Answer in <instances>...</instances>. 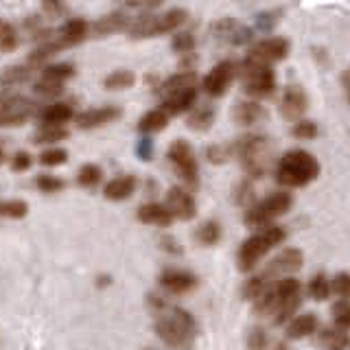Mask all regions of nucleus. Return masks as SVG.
I'll return each mask as SVG.
<instances>
[{
    "label": "nucleus",
    "instance_id": "9",
    "mask_svg": "<svg viewBox=\"0 0 350 350\" xmlns=\"http://www.w3.org/2000/svg\"><path fill=\"white\" fill-rule=\"evenodd\" d=\"M167 160L173 167L175 175L186 184V189H197L200 186V162H197L191 142H186L182 138L173 140L167 151Z\"/></svg>",
    "mask_w": 350,
    "mask_h": 350
},
{
    "label": "nucleus",
    "instance_id": "36",
    "mask_svg": "<svg viewBox=\"0 0 350 350\" xmlns=\"http://www.w3.org/2000/svg\"><path fill=\"white\" fill-rule=\"evenodd\" d=\"M280 9H267V11H260V14L254 16V31L260 33H271L276 29V25L280 22Z\"/></svg>",
    "mask_w": 350,
    "mask_h": 350
},
{
    "label": "nucleus",
    "instance_id": "37",
    "mask_svg": "<svg viewBox=\"0 0 350 350\" xmlns=\"http://www.w3.org/2000/svg\"><path fill=\"white\" fill-rule=\"evenodd\" d=\"M75 75V66L72 64H49V66H44L42 68V77H49V79H55V81H59V83H66L70 79V77Z\"/></svg>",
    "mask_w": 350,
    "mask_h": 350
},
{
    "label": "nucleus",
    "instance_id": "3",
    "mask_svg": "<svg viewBox=\"0 0 350 350\" xmlns=\"http://www.w3.org/2000/svg\"><path fill=\"white\" fill-rule=\"evenodd\" d=\"M200 79L197 72H175L169 79L160 83V107L169 116H180L191 112L197 105V94H200Z\"/></svg>",
    "mask_w": 350,
    "mask_h": 350
},
{
    "label": "nucleus",
    "instance_id": "19",
    "mask_svg": "<svg viewBox=\"0 0 350 350\" xmlns=\"http://www.w3.org/2000/svg\"><path fill=\"white\" fill-rule=\"evenodd\" d=\"M116 118H120V107L98 105L92 109H85L79 116H75V123L79 129H96V127H105L109 123H114Z\"/></svg>",
    "mask_w": 350,
    "mask_h": 350
},
{
    "label": "nucleus",
    "instance_id": "56",
    "mask_svg": "<svg viewBox=\"0 0 350 350\" xmlns=\"http://www.w3.org/2000/svg\"><path fill=\"white\" fill-rule=\"evenodd\" d=\"M142 350H153V348H142Z\"/></svg>",
    "mask_w": 350,
    "mask_h": 350
},
{
    "label": "nucleus",
    "instance_id": "48",
    "mask_svg": "<svg viewBox=\"0 0 350 350\" xmlns=\"http://www.w3.org/2000/svg\"><path fill=\"white\" fill-rule=\"evenodd\" d=\"M269 346V337H267V331L265 328H252L250 335H247V348L250 350H267Z\"/></svg>",
    "mask_w": 350,
    "mask_h": 350
},
{
    "label": "nucleus",
    "instance_id": "4",
    "mask_svg": "<svg viewBox=\"0 0 350 350\" xmlns=\"http://www.w3.org/2000/svg\"><path fill=\"white\" fill-rule=\"evenodd\" d=\"M276 182L284 189H302L317 180L320 175V162L313 153L304 149L284 151L276 162Z\"/></svg>",
    "mask_w": 350,
    "mask_h": 350
},
{
    "label": "nucleus",
    "instance_id": "51",
    "mask_svg": "<svg viewBox=\"0 0 350 350\" xmlns=\"http://www.w3.org/2000/svg\"><path fill=\"white\" fill-rule=\"evenodd\" d=\"M162 247L167 250V252H171V254H182V247L178 245V241H175L173 237H162Z\"/></svg>",
    "mask_w": 350,
    "mask_h": 350
},
{
    "label": "nucleus",
    "instance_id": "12",
    "mask_svg": "<svg viewBox=\"0 0 350 350\" xmlns=\"http://www.w3.org/2000/svg\"><path fill=\"white\" fill-rule=\"evenodd\" d=\"M234 77H237V64L232 59H221L219 64H215L202 79V90L211 98H219L228 92V88L232 85Z\"/></svg>",
    "mask_w": 350,
    "mask_h": 350
},
{
    "label": "nucleus",
    "instance_id": "28",
    "mask_svg": "<svg viewBox=\"0 0 350 350\" xmlns=\"http://www.w3.org/2000/svg\"><path fill=\"white\" fill-rule=\"evenodd\" d=\"M68 134H70L68 127H64V125H40L36 134H33V142H36V145H55L57 147V142L66 140Z\"/></svg>",
    "mask_w": 350,
    "mask_h": 350
},
{
    "label": "nucleus",
    "instance_id": "31",
    "mask_svg": "<svg viewBox=\"0 0 350 350\" xmlns=\"http://www.w3.org/2000/svg\"><path fill=\"white\" fill-rule=\"evenodd\" d=\"M306 293L311 295L315 302H324L328 295H331V278L326 273H315V276L306 284Z\"/></svg>",
    "mask_w": 350,
    "mask_h": 350
},
{
    "label": "nucleus",
    "instance_id": "14",
    "mask_svg": "<svg viewBox=\"0 0 350 350\" xmlns=\"http://www.w3.org/2000/svg\"><path fill=\"white\" fill-rule=\"evenodd\" d=\"M289 49H291V44H289V40H284V38H278V36L262 38L256 44H252L245 57L271 66V64H278L282 59H287Z\"/></svg>",
    "mask_w": 350,
    "mask_h": 350
},
{
    "label": "nucleus",
    "instance_id": "42",
    "mask_svg": "<svg viewBox=\"0 0 350 350\" xmlns=\"http://www.w3.org/2000/svg\"><path fill=\"white\" fill-rule=\"evenodd\" d=\"M291 134L298 140H313V138H317V134H320V129H317V123H313V120L302 118L298 123H293Z\"/></svg>",
    "mask_w": 350,
    "mask_h": 350
},
{
    "label": "nucleus",
    "instance_id": "24",
    "mask_svg": "<svg viewBox=\"0 0 350 350\" xmlns=\"http://www.w3.org/2000/svg\"><path fill=\"white\" fill-rule=\"evenodd\" d=\"M72 118H75V109L66 101H55L40 112L42 125H64L66 127Z\"/></svg>",
    "mask_w": 350,
    "mask_h": 350
},
{
    "label": "nucleus",
    "instance_id": "27",
    "mask_svg": "<svg viewBox=\"0 0 350 350\" xmlns=\"http://www.w3.org/2000/svg\"><path fill=\"white\" fill-rule=\"evenodd\" d=\"M33 68L31 66H9L3 72H0V90H11V88H18L25 81L31 79Z\"/></svg>",
    "mask_w": 350,
    "mask_h": 350
},
{
    "label": "nucleus",
    "instance_id": "45",
    "mask_svg": "<svg viewBox=\"0 0 350 350\" xmlns=\"http://www.w3.org/2000/svg\"><path fill=\"white\" fill-rule=\"evenodd\" d=\"M62 90H64V83L49 79V77L40 75V79L36 81V92L40 96H57V94H62Z\"/></svg>",
    "mask_w": 350,
    "mask_h": 350
},
{
    "label": "nucleus",
    "instance_id": "17",
    "mask_svg": "<svg viewBox=\"0 0 350 350\" xmlns=\"http://www.w3.org/2000/svg\"><path fill=\"white\" fill-rule=\"evenodd\" d=\"M232 118H234V123L241 125V127H258L269 118V112L260 101L245 98V101H237L234 103Z\"/></svg>",
    "mask_w": 350,
    "mask_h": 350
},
{
    "label": "nucleus",
    "instance_id": "11",
    "mask_svg": "<svg viewBox=\"0 0 350 350\" xmlns=\"http://www.w3.org/2000/svg\"><path fill=\"white\" fill-rule=\"evenodd\" d=\"M302 265H304L302 250H298V247H284L282 252H278V254L269 260V265L265 267V271H262L260 276L265 278L267 282H273V280L293 276L295 271L302 269Z\"/></svg>",
    "mask_w": 350,
    "mask_h": 350
},
{
    "label": "nucleus",
    "instance_id": "35",
    "mask_svg": "<svg viewBox=\"0 0 350 350\" xmlns=\"http://www.w3.org/2000/svg\"><path fill=\"white\" fill-rule=\"evenodd\" d=\"M331 317H333V326L337 331H350V300H337L331 306Z\"/></svg>",
    "mask_w": 350,
    "mask_h": 350
},
{
    "label": "nucleus",
    "instance_id": "7",
    "mask_svg": "<svg viewBox=\"0 0 350 350\" xmlns=\"http://www.w3.org/2000/svg\"><path fill=\"white\" fill-rule=\"evenodd\" d=\"M291 206H293V195L289 191H273L247 208L243 221L252 230L267 228L276 224L282 215H287L291 211Z\"/></svg>",
    "mask_w": 350,
    "mask_h": 350
},
{
    "label": "nucleus",
    "instance_id": "39",
    "mask_svg": "<svg viewBox=\"0 0 350 350\" xmlns=\"http://www.w3.org/2000/svg\"><path fill=\"white\" fill-rule=\"evenodd\" d=\"M195 36L191 31H182V33H175L173 36V42H171V46H173V51L178 53V55H193V51H195Z\"/></svg>",
    "mask_w": 350,
    "mask_h": 350
},
{
    "label": "nucleus",
    "instance_id": "10",
    "mask_svg": "<svg viewBox=\"0 0 350 350\" xmlns=\"http://www.w3.org/2000/svg\"><path fill=\"white\" fill-rule=\"evenodd\" d=\"M36 112V103L22 94L0 96V127H18Z\"/></svg>",
    "mask_w": 350,
    "mask_h": 350
},
{
    "label": "nucleus",
    "instance_id": "18",
    "mask_svg": "<svg viewBox=\"0 0 350 350\" xmlns=\"http://www.w3.org/2000/svg\"><path fill=\"white\" fill-rule=\"evenodd\" d=\"M160 287L169 293L175 295H182V293H189L197 287V276L193 271H186V269H178V267H169L160 273Z\"/></svg>",
    "mask_w": 350,
    "mask_h": 350
},
{
    "label": "nucleus",
    "instance_id": "16",
    "mask_svg": "<svg viewBox=\"0 0 350 350\" xmlns=\"http://www.w3.org/2000/svg\"><path fill=\"white\" fill-rule=\"evenodd\" d=\"M278 107H280L282 118L291 120V123H298V120H302L306 109H309V96L302 90V85L291 83L282 90Z\"/></svg>",
    "mask_w": 350,
    "mask_h": 350
},
{
    "label": "nucleus",
    "instance_id": "13",
    "mask_svg": "<svg viewBox=\"0 0 350 350\" xmlns=\"http://www.w3.org/2000/svg\"><path fill=\"white\" fill-rule=\"evenodd\" d=\"M211 33L215 40L230 44V46H245V44L254 40V29H250L247 25H243V22H239L234 18H221L213 22Z\"/></svg>",
    "mask_w": 350,
    "mask_h": 350
},
{
    "label": "nucleus",
    "instance_id": "33",
    "mask_svg": "<svg viewBox=\"0 0 350 350\" xmlns=\"http://www.w3.org/2000/svg\"><path fill=\"white\" fill-rule=\"evenodd\" d=\"M317 339H320V344H324L326 348H337V350H344L350 344V335L344 331H337L335 326L322 328V331L317 333Z\"/></svg>",
    "mask_w": 350,
    "mask_h": 350
},
{
    "label": "nucleus",
    "instance_id": "43",
    "mask_svg": "<svg viewBox=\"0 0 350 350\" xmlns=\"http://www.w3.org/2000/svg\"><path fill=\"white\" fill-rule=\"evenodd\" d=\"M36 186H38V189H40L42 193L53 195V193H59V191L64 189V180H62V178H57V175L42 173V175H38Z\"/></svg>",
    "mask_w": 350,
    "mask_h": 350
},
{
    "label": "nucleus",
    "instance_id": "53",
    "mask_svg": "<svg viewBox=\"0 0 350 350\" xmlns=\"http://www.w3.org/2000/svg\"><path fill=\"white\" fill-rule=\"evenodd\" d=\"M5 158H7V153H5V149H3V147H0V164L5 162Z\"/></svg>",
    "mask_w": 350,
    "mask_h": 350
},
{
    "label": "nucleus",
    "instance_id": "21",
    "mask_svg": "<svg viewBox=\"0 0 350 350\" xmlns=\"http://www.w3.org/2000/svg\"><path fill=\"white\" fill-rule=\"evenodd\" d=\"M317 328H320V317H317V313H313V311L300 313L284 326V337L291 339V342H298V339H304V337L317 333Z\"/></svg>",
    "mask_w": 350,
    "mask_h": 350
},
{
    "label": "nucleus",
    "instance_id": "20",
    "mask_svg": "<svg viewBox=\"0 0 350 350\" xmlns=\"http://www.w3.org/2000/svg\"><path fill=\"white\" fill-rule=\"evenodd\" d=\"M136 186H138L136 175H129V173L116 175V178H112L103 186V197L109 202H125L136 193Z\"/></svg>",
    "mask_w": 350,
    "mask_h": 350
},
{
    "label": "nucleus",
    "instance_id": "46",
    "mask_svg": "<svg viewBox=\"0 0 350 350\" xmlns=\"http://www.w3.org/2000/svg\"><path fill=\"white\" fill-rule=\"evenodd\" d=\"M206 158L211 164H226L232 158V147L230 145H211L206 149Z\"/></svg>",
    "mask_w": 350,
    "mask_h": 350
},
{
    "label": "nucleus",
    "instance_id": "32",
    "mask_svg": "<svg viewBox=\"0 0 350 350\" xmlns=\"http://www.w3.org/2000/svg\"><path fill=\"white\" fill-rule=\"evenodd\" d=\"M134 83H136V75L127 68H118L114 72H109L103 81L107 90H127V88H131Z\"/></svg>",
    "mask_w": 350,
    "mask_h": 350
},
{
    "label": "nucleus",
    "instance_id": "25",
    "mask_svg": "<svg viewBox=\"0 0 350 350\" xmlns=\"http://www.w3.org/2000/svg\"><path fill=\"white\" fill-rule=\"evenodd\" d=\"M169 114L164 112L162 107H153L149 109V112H145L140 116L138 120V131L145 136H151V134H158V131H162L164 127L169 125Z\"/></svg>",
    "mask_w": 350,
    "mask_h": 350
},
{
    "label": "nucleus",
    "instance_id": "55",
    "mask_svg": "<svg viewBox=\"0 0 350 350\" xmlns=\"http://www.w3.org/2000/svg\"><path fill=\"white\" fill-rule=\"evenodd\" d=\"M326 350H337V348H326Z\"/></svg>",
    "mask_w": 350,
    "mask_h": 350
},
{
    "label": "nucleus",
    "instance_id": "54",
    "mask_svg": "<svg viewBox=\"0 0 350 350\" xmlns=\"http://www.w3.org/2000/svg\"><path fill=\"white\" fill-rule=\"evenodd\" d=\"M276 350H287V344H276Z\"/></svg>",
    "mask_w": 350,
    "mask_h": 350
},
{
    "label": "nucleus",
    "instance_id": "29",
    "mask_svg": "<svg viewBox=\"0 0 350 350\" xmlns=\"http://www.w3.org/2000/svg\"><path fill=\"white\" fill-rule=\"evenodd\" d=\"M221 234H224L221 224L215 221V219H208V221H204L200 228L195 230V239H197V243H200V245H206V247L217 245L219 241H221Z\"/></svg>",
    "mask_w": 350,
    "mask_h": 350
},
{
    "label": "nucleus",
    "instance_id": "6",
    "mask_svg": "<svg viewBox=\"0 0 350 350\" xmlns=\"http://www.w3.org/2000/svg\"><path fill=\"white\" fill-rule=\"evenodd\" d=\"M186 18H189V11L180 7L160 11V14H140V16H134L127 33L131 40L158 38V36H164V33L178 31L186 22Z\"/></svg>",
    "mask_w": 350,
    "mask_h": 350
},
{
    "label": "nucleus",
    "instance_id": "41",
    "mask_svg": "<svg viewBox=\"0 0 350 350\" xmlns=\"http://www.w3.org/2000/svg\"><path fill=\"white\" fill-rule=\"evenodd\" d=\"M331 293H335L339 300H350V273L339 271L331 278Z\"/></svg>",
    "mask_w": 350,
    "mask_h": 350
},
{
    "label": "nucleus",
    "instance_id": "26",
    "mask_svg": "<svg viewBox=\"0 0 350 350\" xmlns=\"http://www.w3.org/2000/svg\"><path fill=\"white\" fill-rule=\"evenodd\" d=\"M215 123V107L211 103H202V105H195L189 118H186V125H189L193 131H208Z\"/></svg>",
    "mask_w": 350,
    "mask_h": 350
},
{
    "label": "nucleus",
    "instance_id": "34",
    "mask_svg": "<svg viewBox=\"0 0 350 350\" xmlns=\"http://www.w3.org/2000/svg\"><path fill=\"white\" fill-rule=\"evenodd\" d=\"M20 44V36L16 27L11 25V22L0 18V53H11L16 51Z\"/></svg>",
    "mask_w": 350,
    "mask_h": 350
},
{
    "label": "nucleus",
    "instance_id": "44",
    "mask_svg": "<svg viewBox=\"0 0 350 350\" xmlns=\"http://www.w3.org/2000/svg\"><path fill=\"white\" fill-rule=\"evenodd\" d=\"M267 284H269V282H267L265 278H262L260 273H258V276L247 278L245 284H243V298H245L247 302H254V300L258 298V293H260L262 289H265Z\"/></svg>",
    "mask_w": 350,
    "mask_h": 350
},
{
    "label": "nucleus",
    "instance_id": "49",
    "mask_svg": "<svg viewBox=\"0 0 350 350\" xmlns=\"http://www.w3.org/2000/svg\"><path fill=\"white\" fill-rule=\"evenodd\" d=\"M31 164H33V158H31L29 151H16L14 158H11V171L25 173V171L31 169Z\"/></svg>",
    "mask_w": 350,
    "mask_h": 350
},
{
    "label": "nucleus",
    "instance_id": "23",
    "mask_svg": "<svg viewBox=\"0 0 350 350\" xmlns=\"http://www.w3.org/2000/svg\"><path fill=\"white\" fill-rule=\"evenodd\" d=\"M131 20H134V16H129L127 11H114V14L98 18L94 25H90V31L98 33V36H109V33L116 31H127Z\"/></svg>",
    "mask_w": 350,
    "mask_h": 350
},
{
    "label": "nucleus",
    "instance_id": "2",
    "mask_svg": "<svg viewBox=\"0 0 350 350\" xmlns=\"http://www.w3.org/2000/svg\"><path fill=\"white\" fill-rule=\"evenodd\" d=\"M232 158H237L243 167L247 180H260L273 167V147L267 136L262 134H243L232 145Z\"/></svg>",
    "mask_w": 350,
    "mask_h": 350
},
{
    "label": "nucleus",
    "instance_id": "30",
    "mask_svg": "<svg viewBox=\"0 0 350 350\" xmlns=\"http://www.w3.org/2000/svg\"><path fill=\"white\" fill-rule=\"evenodd\" d=\"M103 182V169L98 167V164H92V162H85L79 167L77 171V184L83 186V189H94Z\"/></svg>",
    "mask_w": 350,
    "mask_h": 350
},
{
    "label": "nucleus",
    "instance_id": "40",
    "mask_svg": "<svg viewBox=\"0 0 350 350\" xmlns=\"http://www.w3.org/2000/svg\"><path fill=\"white\" fill-rule=\"evenodd\" d=\"M29 213V204L22 200H7L0 202V217L7 219H22Z\"/></svg>",
    "mask_w": 350,
    "mask_h": 350
},
{
    "label": "nucleus",
    "instance_id": "47",
    "mask_svg": "<svg viewBox=\"0 0 350 350\" xmlns=\"http://www.w3.org/2000/svg\"><path fill=\"white\" fill-rule=\"evenodd\" d=\"M237 204H241V206H245V211L247 208L254 204L256 200H254V186H252V180H243L239 186H237Z\"/></svg>",
    "mask_w": 350,
    "mask_h": 350
},
{
    "label": "nucleus",
    "instance_id": "50",
    "mask_svg": "<svg viewBox=\"0 0 350 350\" xmlns=\"http://www.w3.org/2000/svg\"><path fill=\"white\" fill-rule=\"evenodd\" d=\"M138 156L142 160H151V156H153V142H151V138H142L138 142Z\"/></svg>",
    "mask_w": 350,
    "mask_h": 350
},
{
    "label": "nucleus",
    "instance_id": "22",
    "mask_svg": "<svg viewBox=\"0 0 350 350\" xmlns=\"http://www.w3.org/2000/svg\"><path fill=\"white\" fill-rule=\"evenodd\" d=\"M136 217H138L140 224L158 226V228H169L175 221L173 215L167 211V206L160 204V202H147V204H142L138 211H136Z\"/></svg>",
    "mask_w": 350,
    "mask_h": 350
},
{
    "label": "nucleus",
    "instance_id": "5",
    "mask_svg": "<svg viewBox=\"0 0 350 350\" xmlns=\"http://www.w3.org/2000/svg\"><path fill=\"white\" fill-rule=\"evenodd\" d=\"M284 239H287V230H284L282 226H278V224L260 228V230H256L254 234H250L243 243L239 245V252H237L239 271L252 273L256 269L258 262L262 260V256H267L269 252L276 245H280Z\"/></svg>",
    "mask_w": 350,
    "mask_h": 350
},
{
    "label": "nucleus",
    "instance_id": "15",
    "mask_svg": "<svg viewBox=\"0 0 350 350\" xmlns=\"http://www.w3.org/2000/svg\"><path fill=\"white\" fill-rule=\"evenodd\" d=\"M164 206L173 215V219H180V221H191L197 215V202L193 193L189 189H182V186H171L167 191Z\"/></svg>",
    "mask_w": 350,
    "mask_h": 350
},
{
    "label": "nucleus",
    "instance_id": "52",
    "mask_svg": "<svg viewBox=\"0 0 350 350\" xmlns=\"http://www.w3.org/2000/svg\"><path fill=\"white\" fill-rule=\"evenodd\" d=\"M344 88H346V94H348V101H350V72L344 75Z\"/></svg>",
    "mask_w": 350,
    "mask_h": 350
},
{
    "label": "nucleus",
    "instance_id": "1",
    "mask_svg": "<svg viewBox=\"0 0 350 350\" xmlns=\"http://www.w3.org/2000/svg\"><path fill=\"white\" fill-rule=\"evenodd\" d=\"M149 304L156 311L153 328H156L160 342L171 350H191L197 342V335H200L193 313L178 304H169L156 293L149 295Z\"/></svg>",
    "mask_w": 350,
    "mask_h": 350
},
{
    "label": "nucleus",
    "instance_id": "38",
    "mask_svg": "<svg viewBox=\"0 0 350 350\" xmlns=\"http://www.w3.org/2000/svg\"><path fill=\"white\" fill-rule=\"evenodd\" d=\"M40 164L44 167H62V164L68 162V151L62 147H49L40 153Z\"/></svg>",
    "mask_w": 350,
    "mask_h": 350
},
{
    "label": "nucleus",
    "instance_id": "8",
    "mask_svg": "<svg viewBox=\"0 0 350 350\" xmlns=\"http://www.w3.org/2000/svg\"><path fill=\"white\" fill-rule=\"evenodd\" d=\"M237 77L241 81V90L250 98H254V101L267 98L276 92V72L267 64L245 57L237 66Z\"/></svg>",
    "mask_w": 350,
    "mask_h": 350
}]
</instances>
